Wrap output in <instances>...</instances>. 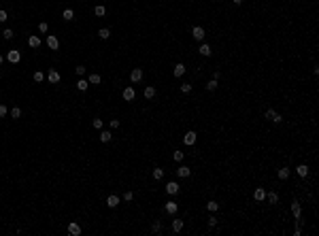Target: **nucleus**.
I'll return each instance as SVG.
<instances>
[{
	"instance_id": "nucleus-1",
	"label": "nucleus",
	"mask_w": 319,
	"mask_h": 236,
	"mask_svg": "<svg viewBox=\"0 0 319 236\" xmlns=\"http://www.w3.org/2000/svg\"><path fill=\"white\" fill-rule=\"evenodd\" d=\"M266 119H270L272 123H281V121H283V119H281V115H279L277 111H272V108H268V111H266Z\"/></svg>"
},
{
	"instance_id": "nucleus-2",
	"label": "nucleus",
	"mask_w": 319,
	"mask_h": 236,
	"mask_svg": "<svg viewBox=\"0 0 319 236\" xmlns=\"http://www.w3.org/2000/svg\"><path fill=\"white\" fill-rule=\"evenodd\" d=\"M191 36H194L196 41H200V43H204V28H200V26H196V28L191 30Z\"/></svg>"
},
{
	"instance_id": "nucleus-3",
	"label": "nucleus",
	"mask_w": 319,
	"mask_h": 236,
	"mask_svg": "<svg viewBox=\"0 0 319 236\" xmlns=\"http://www.w3.org/2000/svg\"><path fill=\"white\" fill-rule=\"evenodd\" d=\"M7 60H9L11 64H17V62L22 60V53H19L17 49H13V51H9V53H7Z\"/></svg>"
},
{
	"instance_id": "nucleus-4",
	"label": "nucleus",
	"mask_w": 319,
	"mask_h": 236,
	"mask_svg": "<svg viewBox=\"0 0 319 236\" xmlns=\"http://www.w3.org/2000/svg\"><path fill=\"white\" fill-rule=\"evenodd\" d=\"M68 234H70V236H79V234H81V225L77 224V221H70V224H68Z\"/></svg>"
},
{
	"instance_id": "nucleus-5",
	"label": "nucleus",
	"mask_w": 319,
	"mask_h": 236,
	"mask_svg": "<svg viewBox=\"0 0 319 236\" xmlns=\"http://www.w3.org/2000/svg\"><path fill=\"white\" fill-rule=\"evenodd\" d=\"M47 47L51 49V51H56V49L60 47V41H58V38H56L53 34H49V36H47Z\"/></svg>"
},
{
	"instance_id": "nucleus-6",
	"label": "nucleus",
	"mask_w": 319,
	"mask_h": 236,
	"mask_svg": "<svg viewBox=\"0 0 319 236\" xmlns=\"http://www.w3.org/2000/svg\"><path fill=\"white\" fill-rule=\"evenodd\" d=\"M143 79V68H134V70L130 72V81L132 83H138Z\"/></svg>"
},
{
	"instance_id": "nucleus-7",
	"label": "nucleus",
	"mask_w": 319,
	"mask_h": 236,
	"mask_svg": "<svg viewBox=\"0 0 319 236\" xmlns=\"http://www.w3.org/2000/svg\"><path fill=\"white\" fill-rule=\"evenodd\" d=\"M166 191L170 194V196H175L179 191V183H175V181H170V183H166Z\"/></svg>"
},
{
	"instance_id": "nucleus-8",
	"label": "nucleus",
	"mask_w": 319,
	"mask_h": 236,
	"mask_svg": "<svg viewBox=\"0 0 319 236\" xmlns=\"http://www.w3.org/2000/svg\"><path fill=\"white\" fill-rule=\"evenodd\" d=\"M177 175H179L181 179H187L189 175H191V170H189L187 166H179V168H177Z\"/></svg>"
},
{
	"instance_id": "nucleus-9",
	"label": "nucleus",
	"mask_w": 319,
	"mask_h": 236,
	"mask_svg": "<svg viewBox=\"0 0 319 236\" xmlns=\"http://www.w3.org/2000/svg\"><path fill=\"white\" fill-rule=\"evenodd\" d=\"M296 172H298V177L307 179V177H308V166H307V164H300L298 168H296Z\"/></svg>"
},
{
	"instance_id": "nucleus-10",
	"label": "nucleus",
	"mask_w": 319,
	"mask_h": 236,
	"mask_svg": "<svg viewBox=\"0 0 319 236\" xmlns=\"http://www.w3.org/2000/svg\"><path fill=\"white\" fill-rule=\"evenodd\" d=\"M177 209H179V206H177V202H172V200H168V202H166V206H164V211L168 213V215L177 213Z\"/></svg>"
},
{
	"instance_id": "nucleus-11",
	"label": "nucleus",
	"mask_w": 319,
	"mask_h": 236,
	"mask_svg": "<svg viewBox=\"0 0 319 236\" xmlns=\"http://www.w3.org/2000/svg\"><path fill=\"white\" fill-rule=\"evenodd\" d=\"M28 45H30L32 49H38V47H41V38H38L36 34H32L30 38H28Z\"/></svg>"
},
{
	"instance_id": "nucleus-12",
	"label": "nucleus",
	"mask_w": 319,
	"mask_h": 236,
	"mask_svg": "<svg viewBox=\"0 0 319 236\" xmlns=\"http://www.w3.org/2000/svg\"><path fill=\"white\" fill-rule=\"evenodd\" d=\"M198 53H200V55H204V58H209V55H211L213 51H211V47H209L206 43H202L200 47H198Z\"/></svg>"
},
{
	"instance_id": "nucleus-13",
	"label": "nucleus",
	"mask_w": 319,
	"mask_h": 236,
	"mask_svg": "<svg viewBox=\"0 0 319 236\" xmlns=\"http://www.w3.org/2000/svg\"><path fill=\"white\" fill-rule=\"evenodd\" d=\"M134 96H136L134 87H126V89H123V100H128V102H130V100H134Z\"/></svg>"
},
{
	"instance_id": "nucleus-14",
	"label": "nucleus",
	"mask_w": 319,
	"mask_h": 236,
	"mask_svg": "<svg viewBox=\"0 0 319 236\" xmlns=\"http://www.w3.org/2000/svg\"><path fill=\"white\" fill-rule=\"evenodd\" d=\"M183 142H185V145H194V142H196V132H191V130H189L187 134L183 136Z\"/></svg>"
},
{
	"instance_id": "nucleus-15",
	"label": "nucleus",
	"mask_w": 319,
	"mask_h": 236,
	"mask_svg": "<svg viewBox=\"0 0 319 236\" xmlns=\"http://www.w3.org/2000/svg\"><path fill=\"white\" fill-rule=\"evenodd\" d=\"M117 204H119V196H115V194H113V196H109V198H106V206L115 209Z\"/></svg>"
},
{
	"instance_id": "nucleus-16",
	"label": "nucleus",
	"mask_w": 319,
	"mask_h": 236,
	"mask_svg": "<svg viewBox=\"0 0 319 236\" xmlns=\"http://www.w3.org/2000/svg\"><path fill=\"white\" fill-rule=\"evenodd\" d=\"M47 79H49V83H60V72L58 70H49Z\"/></svg>"
},
{
	"instance_id": "nucleus-17",
	"label": "nucleus",
	"mask_w": 319,
	"mask_h": 236,
	"mask_svg": "<svg viewBox=\"0 0 319 236\" xmlns=\"http://www.w3.org/2000/svg\"><path fill=\"white\" fill-rule=\"evenodd\" d=\"M292 211H294V217H296V219H300V213H302V209H300V202H298V200L292 202Z\"/></svg>"
},
{
	"instance_id": "nucleus-18",
	"label": "nucleus",
	"mask_w": 319,
	"mask_h": 236,
	"mask_svg": "<svg viewBox=\"0 0 319 236\" xmlns=\"http://www.w3.org/2000/svg\"><path fill=\"white\" fill-rule=\"evenodd\" d=\"M172 72H175V77H183V75H185V64H181V62H179Z\"/></svg>"
},
{
	"instance_id": "nucleus-19",
	"label": "nucleus",
	"mask_w": 319,
	"mask_h": 236,
	"mask_svg": "<svg viewBox=\"0 0 319 236\" xmlns=\"http://www.w3.org/2000/svg\"><path fill=\"white\" fill-rule=\"evenodd\" d=\"M87 87H89V81H87V79H79V81H77V89H79V92H85Z\"/></svg>"
},
{
	"instance_id": "nucleus-20",
	"label": "nucleus",
	"mask_w": 319,
	"mask_h": 236,
	"mask_svg": "<svg viewBox=\"0 0 319 236\" xmlns=\"http://www.w3.org/2000/svg\"><path fill=\"white\" fill-rule=\"evenodd\" d=\"M153 96H155V87H153V85H147V87H145V98L151 100Z\"/></svg>"
},
{
	"instance_id": "nucleus-21",
	"label": "nucleus",
	"mask_w": 319,
	"mask_h": 236,
	"mask_svg": "<svg viewBox=\"0 0 319 236\" xmlns=\"http://www.w3.org/2000/svg\"><path fill=\"white\" fill-rule=\"evenodd\" d=\"M253 198H255L258 202H262L264 198H266V191H264L262 187H258V189H255V194H253Z\"/></svg>"
},
{
	"instance_id": "nucleus-22",
	"label": "nucleus",
	"mask_w": 319,
	"mask_h": 236,
	"mask_svg": "<svg viewBox=\"0 0 319 236\" xmlns=\"http://www.w3.org/2000/svg\"><path fill=\"white\" fill-rule=\"evenodd\" d=\"M62 17H64L66 22H70V19H75V11H72V9H64V13H62Z\"/></svg>"
},
{
	"instance_id": "nucleus-23",
	"label": "nucleus",
	"mask_w": 319,
	"mask_h": 236,
	"mask_svg": "<svg viewBox=\"0 0 319 236\" xmlns=\"http://www.w3.org/2000/svg\"><path fill=\"white\" fill-rule=\"evenodd\" d=\"M172 230H175V232H181V230H183V219H175V221H172Z\"/></svg>"
},
{
	"instance_id": "nucleus-24",
	"label": "nucleus",
	"mask_w": 319,
	"mask_h": 236,
	"mask_svg": "<svg viewBox=\"0 0 319 236\" xmlns=\"http://www.w3.org/2000/svg\"><path fill=\"white\" fill-rule=\"evenodd\" d=\"M217 85H219V81H217V79H211V81L206 83V89L213 92V89H217Z\"/></svg>"
},
{
	"instance_id": "nucleus-25",
	"label": "nucleus",
	"mask_w": 319,
	"mask_h": 236,
	"mask_svg": "<svg viewBox=\"0 0 319 236\" xmlns=\"http://www.w3.org/2000/svg\"><path fill=\"white\" fill-rule=\"evenodd\" d=\"M98 36H100V38H102V41H106V38H109V36H111V30H109V28H102V30H100V32H98Z\"/></svg>"
},
{
	"instance_id": "nucleus-26",
	"label": "nucleus",
	"mask_w": 319,
	"mask_h": 236,
	"mask_svg": "<svg viewBox=\"0 0 319 236\" xmlns=\"http://www.w3.org/2000/svg\"><path fill=\"white\" fill-rule=\"evenodd\" d=\"M11 117H13V119H19V117H22V108H19V106L11 108Z\"/></svg>"
},
{
	"instance_id": "nucleus-27",
	"label": "nucleus",
	"mask_w": 319,
	"mask_h": 236,
	"mask_svg": "<svg viewBox=\"0 0 319 236\" xmlns=\"http://www.w3.org/2000/svg\"><path fill=\"white\" fill-rule=\"evenodd\" d=\"M111 138H113V134H111V132H100V141H102V142H109Z\"/></svg>"
},
{
	"instance_id": "nucleus-28",
	"label": "nucleus",
	"mask_w": 319,
	"mask_h": 236,
	"mask_svg": "<svg viewBox=\"0 0 319 236\" xmlns=\"http://www.w3.org/2000/svg\"><path fill=\"white\" fill-rule=\"evenodd\" d=\"M162 177H164V170H162V168H153V179L155 181H160Z\"/></svg>"
},
{
	"instance_id": "nucleus-29",
	"label": "nucleus",
	"mask_w": 319,
	"mask_h": 236,
	"mask_svg": "<svg viewBox=\"0 0 319 236\" xmlns=\"http://www.w3.org/2000/svg\"><path fill=\"white\" fill-rule=\"evenodd\" d=\"M287 177H289V168H281V170H279V179H281V181H285Z\"/></svg>"
},
{
	"instance_id": "nucleus-30",
	"label": "nucleus",
	"mask_w": 319,
	"mask_h": 236,
	"mask_svg": "<svg viewBox=\"0 0 319 236\" xmlns=\"http://www.w3.org/2000/svg\"><path fill=\"white\" fill-rule=\"evenodd\" d=\"M268 202H270V204H277V202H279V194L270 191V194H268Z\"/></svg>"
},
{
	"instance_id": "nucleus-31",
	"label": "nucleus",
	"mask_w": 319,
	"mask_h": 236,
	"mask_svg": "<svg viewBox=\"0 0 319 236\" xmlns=\"http://www.w3.org/2000/svg\"><path fill=\"white\" fill-rule=\"evenodd\" d=\"M94 13H96V15H98V17H102V15H104V13H106V9H104V7H102V4H98V7H96V9H94Z\"/></svg>"
},
{
	"instance_id": "nucleus-32",
	"label": "nucleus",
	"mask_w": 319,
	"mask_h": 236,
	"mask_svg": "<svg viewBox=\"0 0 319 236\" xmlns=\"http://www.w3.org/2000/svg\"><path fill=\"white\" fill-rule=\"evenodd\" d=\"M206 209H209V211H211V213H215V211H217V209H219V204H217V202H215V200H211V202H209V204H206Z\"/></svg>"
},
{
	"instance_id": "nucleus-33",
	"label": "nucleus",
	"mask_w": 319,
	"mask_h": 236,
	"mask_svg": "<svg viewBox=\"0 0 319 236\" xmlns=\"http://www.w3.org/2000/svg\"><path fill=\"white\" fill-rule=\"evenodd\" d=\"M87 81L92 83V85H96V83H100V75H96V72H94V75H89V79H87Z\"/></svg>"
},
{
	"instance_id": "nucleus-34",
	"label": "nucleus",
	"mask_w": 319,
	"mask_h": 236,
	"mask_svg": "<svg viewBox=\"0 0 319 236\" xmlns=\"http://www.w3.org/2000/svg\"><path fill=\"white\" fill-rule=\"evenodd\" d=\"M92 126H94L96 130H102V119H98V117H96L94 121H92Z\"/></svg>"
},
{
	"instance_id": "nucleus-35",
	"label": "nucleus",
	"mask_w": 319,
	"mask_h": 236,
	"mask_svg": "<svg viewBox=\"0 0 319 236\" xmlns=\"http://www.w3.org/2000/svg\"><path fill=\"white\" fill-rule=\"evenodd\" d=\"M43 79H45V75H43L41 70H36V72H34V81H36V83H41Z\"/></svg>"
},
{
	"instance_id": "nucleus-36",
	"label": "nucleus",
	"mask_w": 319,
	"mask_h": 236,
	"mask_svg": "<svg viewBox=\"0 0 319 236\" xmlns=\"http://www.w3.org/2000/svg\"><path fill=\"white\" fill-rule=\"evenodd\" d=\"M2 36H4L7 41H11V38H13V30H11V28H7V30L2 32Z\"/></svg>"
},
{
	"instance_id": "nucleus-37",
	"label": "nucleus",
	"mask_w": 319,
	"mask_h": 236,
	"mask_svg": "<svg viewBox=\"0 0 319 236\" xmlns=\"http://www.w3.org/2000/svg\"><path fill=\"white\" fill-rule=\"evenodd\" d=\"M181 92H183V94H189V92H191V85H189V83H183V85H181Z\"/></svg>"
},
{
	"instance_id": "nucleus-38",
	"label": "nucleus",
	"mask_w": 319,
	"mask_h": 236,
	"mask_svg": "<svg viewBox=\"0 0 319 236\" xmlns=\"http://www.w3.org/2000/svg\"><path fill=\"white\" fill-rule=\"evenodd\" d=\"M7 19H9L7 11H4V9H0V24H2V22H7Z\"/></svg>"
},
{
	"instance_id": "nucleus-39",
	"label": "nucleus",
	"mask_w": 319,
	"mask_h": 236,
	"mask_svg": "<svg viewBox=\"0 0 319 236\" xmlns=\"http://www.w3.org/2000/svg\"><path fill=\"white\" fill-rule=\"evenodd\" d=\"M75 72H77L79 77H83V75H85V66H77V68H75Z\"/></svg>"
},
{
	"instance_id": "nucleus-40",
	"label": "nucleus",
	"mask_w": 319,
	"mask_h": 236,
	"mask_svg": "<svg viewBox=\"0 0 319 236\" xmlns=\"http://www.w3.org/2000/svg\"><path fill=\"white\" fill-rule=\"evenodd\" d=\"M183 155H185L183 151H175V155H172V157H175L177 162H181V160H183Z\"/></svg>"
},
{
	"instance_id": "nucleus-41",
	"label": "nucleus",
	"mask_w": 319,
	"mask_h": 236,
	"mask_svg": "<svg viewBox=\"0 0 319 236\" xmlns=\"http://www.w3.org/2000/svg\"><path fill=\"white\" fill-rule=\"evenodd\" d=\"M132 198H134V194H132V191H126V194H123V200H126V202H130Z\"/></svg>"
},
{
	"instance_id": "nucleus-42",
	"label": "nucleus",
	"mask_w": 319,
	"mask_h": 236,
	"mask_svg": "<svg viewBox=\"0 0 319 236\" xmlns=\"http://www.w3.org/2000/svg\"><path fill=\"white\" fill-rule=\"evenodd\" d=\"M7 113H9V108H7V106H4V104H0V117H4Z\"/></svg>"
},
{
	"instance_id": "nucleus-43",
	"label": "nucleus",
	"mask_w": 319,
	"mask_h": 236,
	"mask_svg": "<svg viewBox=\"0 0 319 236\" xmlns=\"http://www.w3.org/2000/svg\"><path fill=\"white\" fill-rule=\"evenodd\" d=\"M111 128L117 130V128H119V119H111Z\"/></svg>"
},
{
	"instance_id": "nucleus-44",
	"label": "nucleus",
	"mask_w": 319,
	"mask_h": 236,
	"mask_svg": "<svg viewBox=\"0 0 319 236\" xmlns=\"http://www.w3.org/2000/svg\"><path fill=\"white\" fill-rule=\"evenodd\" d=\"M38 30H41V32H47V24H45V22H41V24H38Z\"/></svg>"
},
{
	"instance_id": "nucleus-45",
	"label": "nucleus",
	"mask_w": 319,
	"mask_h": 236,
	"mask_svg": "<svg viewBox=\"0 0 319 236\" xmlns=\"http://www.w3.org/2000/svg\"><path fill=\"white\" fill-rule=\"evenodd\" d=\"M151 230H153V232H160V230H162V225H160V224H157V221H155V224L151 225Z\"/></svg>"
},
{
	"instance_id": "nucleus-46",
	"label": "nucleus",
	"mask_w": 319,
	"mask_h": 236,
	"mask_svg": "<svg viewBox=\"0 0 319 236\" xmlns=\"http://www.w3.org/2000/svg\"><path fill=\"white\" fill-rule=\"evenodd\" d=\"M209 225H211V228H213V225H217V219H215V217H209Z\"/></svg>"
},
{
	"instance_id": "nucleus-47",
	"label": "nucleus",
	"mask_w": 319,
	"mask_h": 236,
	"mask_svg": "<svg viewBox=\"0 0 319 236\" xmlns=\"http://www.w3.org/2000/svg\"><path fill=\"white\" fill-rule=\"evenodd\" d=\"M234 2H236V4H240V2H243V0H234Z\"/></svg>"
},
{
	"instance_id": "nucleus-48",
	"label": "nucleus",
	"mask_w": 319,
	"mask_h": 236,
	"mask_svg": "<svg viewBox=\"0 0 319 236\" xmlns=\"http://www.w3.org/2000/svg\"><path fill=\"white\" fill-rule=\"evenodd\" d=\"M0 64H2V55H0Z\"/></svg>"
}]
</instances>
